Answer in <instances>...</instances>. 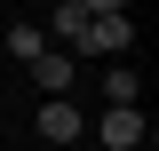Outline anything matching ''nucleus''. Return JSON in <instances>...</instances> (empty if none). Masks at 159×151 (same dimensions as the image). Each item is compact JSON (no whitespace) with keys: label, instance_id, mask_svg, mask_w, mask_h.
Returning <instances> with one entry per match:
<instances>
[{"label":"nucleus","instance_id":"39448f33","mask_svg":"<svg viewBox=\"0 0 159 151\" xmlns=\"http://www.w3.org/2000/svg\"><path fill=\"white\" fill-rule=\"evenodd\" d=\"M72 72H80V64H72V56H64V48H48V56H40V64H32V88H48V103H56V95H64V88H72Z\"/></svg>","mask_w":159,"mask_h":151},{"label":"nucleus","instance_id":"f257e3e1","mask_svg":"<svg viewBox=\"0 0 159 151\" xmlns=\"http://www.w3.org/2000/svg\"><path fill=\"white\" fill-rule=\"evenodd\" d=\"M135 48V16L119 8V0H88V24H80V40H72V64L80 56H127Z\"/></svg>","mask_w":159,"mask_h":151},{"label":"nucleus","instance_id":"7ed1b4c3","mask_svg":"<svg viewBox=\"0 0 159 151\" xmlns=\"http://www.w3.org/2000/svg\"><path fill=\"white\" fill-rule=\"evenodd\" d=\"M96 135H103L111 151H143V112H103Z\"/></svg>","mask_w":159,"mask_h":151},{"label":"nucleus","instance_id":"f03ea898","mask_svg":"<svg viewBox=\"0 0 159 151\" xmlns=\"http://www.w3.org/2000/svg\"><path fill=\"white\" fill-rule=\"evenodd\" d=\"M40 135H48V143H80V135H88V119H80V103H72V95L40 103Z\"/></svg>","mask_w":159,"mask_h":151},{"label":"nucleus","instance_id":"20e7f679","mask_svg":"<svg viewBox=\"0 0 159 151\" xmlns=\"http://www.w3.org/2000/svg\"><path fill=\"white\" fill-rule=\"evenodd\" d=\"M103 103H111V112H143V80L127 72V64H111V72H103Z\"/></svg>","mask_w":159,"mask_h":151},{"label":"nucleus","instance_id":"423d86ee","mask_svg":"<svg viewBox=\"0 0 159 151\" xmlns=\"http://www.w3.org/2000/svg\"><path fill=\"white\" fill-rule=\"evenodd\" d=\"M0 48H8L16 64H40V56H48V32H40V24H8V32H0Z\"/></svg>","mask_w":159,"mask_h":151},{"label":"nucleus","instance_id":"0eeeda50","mask_svg":"<svg viewBox=\"0 0 159 151\" xmlns=\"http://www.w3.org/2000/svg\"><path fill=\"white\" fill-rule=\"evenodd\" d=\"M0 151H8V143H0Z\"/></svg>","mask_w":159,"mask_h":151}]
</instances>
